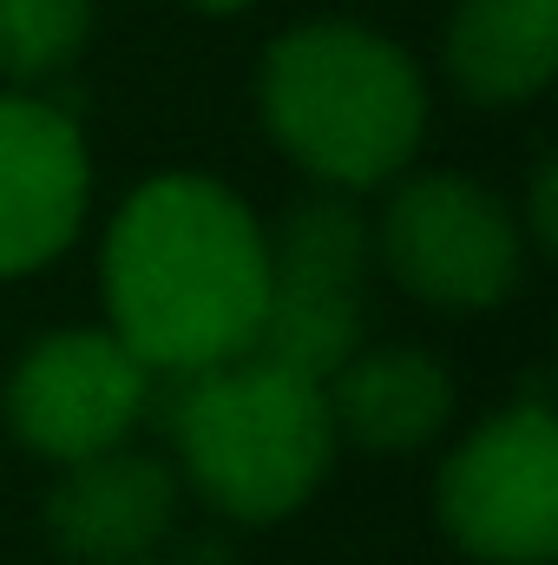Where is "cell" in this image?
Segmentation results:
<instances>
[{"label": "cell", "instance_id": "6da1fadb", "mask_svg": "<svg viewBox=\"0 0 558 565\" xmlns=\"http://www.w3.org/2000/svg\"><path fill=\"white\" fill-rule=\"evenodd\" d=\"M270 289L264 217L204 171H158L112 211L99 244L106 329L158 382L250 355Z\"/></svg>", "mask_w": 558, "mask_h": 565}, {"label": "cell", "instance_id": "7a4b0ae2", "mask_svg": "<svg viewBox=\"0 0 558 565\" xmlns=\"http://www.w3.org/2000/svg\"><path fill=\"white\" fill-rule=\"evenodd\" d=\"M257 113L277 151L322 191H382L427 139L420 66L362 20H302L270 40Z\"/></svg>", "mask_w": 558, "mask_h": 565}, {"label": "cell", "instance_id": "3957f363", "mask_svg": "<svg viewBox=\"0 0 558 565\" xmlns=\"http://www.w3.org/2000/svg\"><path fill=\"white\" fill-rule=\"evenodd\" d=\"M164 434L178 487L237 526H277L302 513L342 454L322 382L270 355H237L171 382Z\"/></svg>", "mask_w": 558, "mask_h": 565}, {"label": "cell", "instance_id": "277c9868", "mask_svg": "<svg viewBox=\"0 0 558 565\" xmlns=\"http://www.w3.org/2000/svg\"><path fill=\"white\" fill-rule=\"evenodd\" d=\"M270 289L250 355L329 382L368 342V282H375V224L348 191H309L264 224Z\"/></svg>", "mask_w": 558, "mask_h": 565}, {"label": "cell", "instance_id": "5b68a950", "mask_svg": "<svg viewBox=\"0 0 558 565\" xmlns=\"http://www.w3.org/2000/svg\"><path fill=\"white\" fill-rule=\"evenodd\" d=\"M388 204L375 224V270L401 282L415 302L440 316L500 309L533 264L519 211L466 171H401L382 184Z\"/></svg>", "mask_w": 558, "mask_h": 565}, {"label": "cell", "instance_id": "8992f818", "mask_svg": "<svg viewBox=\"0 0 558 565\" xmlns=\"http://www.w3.org/2000/svg\"><path fill=\"white\" fill-rule=\"evenodd\" d=\"M433 520L473 565H552L558 422L552 402H506L433 473Z\"/></svg>", "mask_w": 558, "mask_h": 565}, {"label": "cell", "instance_id": "52a82bcc", "mask_svg": "<svg viewBox=\"0 0 558 565\" xmlns=\"http://www.w3.org/2000/svg\"><path fill=\"white\" fill-rule=\"evenodd\" d=\"M151 382L158 375L112 329H46L7 369L0 422L33 460L73 467L132 440L139 415L151 408Z\"/></svg>", "mask_w": 558, "mask_h": 565}, {"label": "cell", "instance_id": "ba28073f", "mask_svg": "<svg viewBox=\"0 0 558 565\" xmlns=\"http://www.w3.org/2000/svg\"><path fill=\"white\" fill-rule=\"evenodd\" d=\"M93 158L79 119L40 86L0 93V282L53 270L86 231Z\"/></svg>", "mask_w": 558, "mask_h": 565}, {"label": "cell", "instance_id": "9c48e42d", "mask_svg": "<svg viewBox=\"0 0 558 565\" xmlns=\"http://www.w3.org/2000/svg\"><path fill=\"white\" fill-rule=\"evenodd\" d=\"M178 526V473L164 454L106 447L60 467L46 493V540L66 565H144Z\"/></svg>", "mask_w": 558, "mask_h": 565}, {"label": "cell", "instance_id": "30bf717a", "mask_svg": "<svg viewBox=\"0 0 558 565\" xmlns=\"http://www.w3.org/2000/svg\"><path fill=\"white\" fill-rule=\"evenodd\" d=\"M329 422L342 447L362 454H420L453 422V375L433 349L415 342H362L322 382Z\"/></svg>", "mask_w": 558, "mask_h": 565}, {"label": "cell", "instance_id": "8fae6325", "mask_svg": "<svg viewBox=\"0 0 558 565\" xmlns=\"http://www.w3.org/2000/svg\"><path fill=\"white\" fill-rule=\"evenodd\" d=\"M447 73L473 106H526L558 73V0H460Z\"/></svg>", "mask_w": 558, "mask_h": 565}, {"label": "cell", "instance_id": "7c38bea8", "mask_svg": "<svg viewBox=\"0 0 558 565\" xmlns=\"http://www.w3.org/2000/svg\"><path fill=\"white\" fill-rule=\"evenodd\" d=\"M99 0H0V73L13 86H40L66 73L93 40Z\"/></svg>", "mask_w": 558, "mask_h": 565}, {"label": "cell", "instance_id": "4fadbf2b", "mask_svg": "<svg viewBox=\"0 0 558 565\" xmlns=\"http://www.w3.org/2000/svg\"><path fill=\"white\" fill-rule=\"evenodd\" d=\"M519 231H526L533 257H552L558 250V171H552V158L533 164V191H526V217H519Z\"/></svg>", "mask_w": 558, "mask_h": 565}, {"label": "cell", "instance_id": "5bb4252c", "mask_svg": "<svg viewBox=\"0 0 558 565\" xmlns=\"http://www.w3.org/2000/svg\"><path fill=\"white\" fill-rule=\"evenodd\" d=\"M184 7H197V13H211V20H224V13H244V7H257V0H184Z\"/></svg>", "mask_w": 558, "mask_h": 565}, {"label": "cell", "instance_id": "9a60e30c", "mask_svg": "<svg viewBox=\"0 0 558 565\" xmlns=\"http://www.w3.org/2000/svg\"><path fill=\"white\" fill-rule=\"evenodd\" d=\"M144 565H158V559H144Z\"/></svg>", "mask_w": 558, "mask_h": 565}]
</instances>
